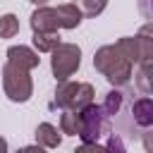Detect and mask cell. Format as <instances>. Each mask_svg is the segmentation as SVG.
<instances>
[{
	"label": "cell",
	"instance_id": "6da1fadb",
	"mask_svg": "<svg viewBox=\"0 0 153 153\" xmlns=\"http://www.w3.org/2000/svg\"><path fill=\"white\" fill-rule=\"evenodd\" d=\"M93 67L108 79L110 86H124V84H129V79L134 74V65L122 55V50L115 43L100 45L93 53Z\"/></svg>",
	"mask_w": 153,
	"mask_h": 153
},
{
	"label": "cell",
	"instance_id": "7a4b0ae2",
	"mask_svg": "<svg viewBox=\"0 0 153 153\" xmlns=\"http://www.w3.org/2000/svg\"><path fill=\"white\" fill-rule=\"evenodd\" d=\"M93 96L96 88L88 81H60L55 88V103L62 110H72V112H81L84 108L93 105Z\"/></svg>",
	"mask_w": 153,
	"mask_h": 153
},
{
	"label": "cell",
	"instance_id": "3957f363",
	"mask_svg": "<svg viewBox=\"0 0 153 153\" xmlns=\"http://www.w3.org/2000/svg\"><path fill=\"white\" fill-rule=\"evenodd\" d=\"M2 91L12 103H26L33 96V81L29 69H22L12 62H5L2 67Z\"/></svg>",
	"mask_w": 153,
	"mask_h": 153
},
{
	"label": "cell",
	"instance_id": "277c9868",
	"mask_svg": "<svg viewBox=\"0 0 153 153\" xmlns=\"http://www.w3.org/2000/svg\"><path fill=\"white\" fill-rule=\"evenodd\" d=\"M81 65V48L76 43H60L50 53V72L57 81H69V76Z\"/></svg>",
	"mask_w": 153,
	"mask_h": 153
},
{
	"label": "cell",
	"instance_id": "5b68a950",
	"mask_svg": "<svg viewBox=\"0 0 153 153\" xmlns=\"http://www.w3.org/2000/svg\"><path fill=\"white\" fill-rule=\"evenodd\" d=\"M108 131V115L100 105H88L79 112V139L84 143H98V139Z\"/></svg>",
	"mask_w": 153,
	"mask_h": 153
},
{
	"label": "cell",
	"instance_id": "8992f818",
	"mask_svg": "<svg viewBox=\"0 0 153 153\" xmlns=\"http://www.w3.org/2000/svg\"><path fill=\"white\" fill-rule=\"evenodd\" d=\"M120 50H122V55L134 65H143V62H148V60H153V38H148V36H143V33H136V36H122V38H117V43H115Z\"/></svg>",
	"mask_w": 153,
	"mask_h": 153
},
{
	"label": "cell",
	"instance_id": "52a82bcc",
	"mask_svg": "<svg viewBox=\"0 0 153 153\" xmlns=\"http://www.w3.org/2000/svg\"><path fill=\"white\" fill-rule=\"evenodd\" d=\"M31 29L33 33L38 31H57L60 29V17H57V10L55 7H36L33 14H31Z\"/></svg>",
	"mask_w": 153,
	"mask_h": 153
},
{
	"label": "cell",
	"instance_id": "ba28073f",
	"mask_svg": "<svg viewBox=\"0 0 153 153\" xmlns=\"http://www.w3.org/2000/svg\"><path fill=\"white\" fill-rule=\"evenodd\" d=\"M7 62L22 67V69H36L41 65V57L36 50H31L29 45H10L7 48Z\"/></svg>",
	"mask_w": 153,
	"mask_h": 153
},
{
	"label": "cell",
	"instance_id": "9c48e42d",
	"mask_svg": "<svg viewBox=\"0 0 153 153\" xmlns=\"http://www.w3.org/2000/svg\"><path fill=\"white\" fill-rule=\"evenodd\" d=\"M131 120H134V124H139L143 129H151L153 127V98L141 96L139 100H134V105H131Z\"/></svg>",
	"mask_w": 153,
	"mask_h": 153
},
{
	"label": "cell",
	"instance_id": "30bf717a",
	"mask_svg": "<svg viewBox=\"0 0 153 153\" xmlns=\"http://www.w3.org/2000/svg\"><path fill=\"white\" fill-rule=\"evenodd\" d=\"M36 143L43 146V148H57L62 143V134L57 131V127H53L50 122H41L36 127Z\"/></svg>",
	"mask_w": 153,
	"mask_h": 153
},
{
	"label": "cell",
	"instance_id": "8fae6325",
	"mask_svg": "<svg viewBox=\"0 0 153 153\" xmlns=\"http://www.w3.org/2000/svg\"><path fill=\"white\" fill-rule=\"evenodd\" d=\"M55 10H57V17H60V29H76L84 19L76 2H65V5H57Z\"/></svg>",
	"mask_w": 153,
	"mask_h": 153
},
{
	"label": "cell",
	"instance_id": "7c38bea8",
	"mask_svg": "<svg viewBox=\"0 0 153 153\" xmlns=\"http://www.w3.org/2000/svg\"><path fill=\"white\" fill-rule=\"evenodd\" d=\"M60 43L62 41H60L57 31H38V33H33V48L38 53H53Z\"/></svg>",
	"mask_w": 153,
	"mask_h": 153
},
{
	"label": "cell",
	"instance_id": "4fadbf2b",
	"mask_svg": "<svg viewBox=\"0 0 153 153\" xmlns=\"http://www.w3.org/2000/svg\"><path fill=\"white\" fill-rule=\"evenodd\" d=\"M134 76H136V88L146 96H153V60L139 65V72Z\"/></svg>",
	"mask_w": 153,
	"mask_h": 153
},
{
	"label": "cell",
	"instance_id": "5bb4252c",
	"mask_svg": "<svg viewBox=\"0 0 153 153\" xmlns=\"http://www.w3.org/2000/svg\"><path fill=\"white\" fill-rule=\"evenodd\" d=\"M19 33V17L7 12L0 17V38H14Z\"/></svg>",
	"mask_w": 153,
	"mask_h": 153
},
{
	"label": "cell",
	"instance_id": "9a60e30c",
	"mask_svg": "<svg viewBox=\"0 0 153 153\" xmlns=\"http://www.w3.org/2000/svg\"><path fill=\"white\" fill-rule=\"evenodd\" d=\"M76 7L81 10L84 17L96 19V17L103 14V10L108 7V0H76Z\"/></svg>",
	"mask_w": 153,
	"mask_h": 153
},
{
	"label": "cell",
	"instance_id": "2e32d148",
	"mask_svg": "<svg viewBox=\"0 0 153 153\" xmlns=\"http://www.w3.org/2000/svg\"><path fill=\"white\" fill-rule=\"evenodd\" d=\"M60 131L62 134H69V136H76L79 134V112L65 110L62 117H60Z\"/></svg>",
	"mask_w": 153,
	"mask_h": 153
},
{
	"label": "cell",
	"instance_id": "e0dca14e",
	"mask_svg": "<svg viewBox=\"0 0 153 153\" xmlns=\"http://www.w3.org/2000/svg\"><path fill=\"white\" fill-rule=\"evenodd\" d=\"M100 108H103V112H105L108 117L115 115V112L122 108V93H120V91H110V93L105 96V103H103Z\"/></svg>",
	"mask_w": 153,
	"mask_h": 153
},
{
	"label": "cell",
	"instance_id": "ac0fdd59",
	"mask_svg": "<svg viewBox=\"0 0 153 153\" xmlns=\"http://www.w3.org/2000/svg\"><path fill=\"white\" fill-rule=\"evenodd\" d=\"M105 153H127L124 141H122L117 134H112V136L108 139V143H105Z\"/></svg>",
	"mask_w": 153,
	"mask_h": 153
},
{
	"label": "cell",
	"instance_id": "d6986e66",
	"mask_svg": "<svg viewBox=\"0 0 153 153\" xmlns=\"http://www.w3.org/2000/svg\"><path fill=\"white\" fill-rule=\"evenodd\" d=\"M74 153H105V146H98V143H81L79 148H74Z\"/></svg>",
	"mask_w": 153,
	"mask_h": 153
},
{
	"label": "cell",
	"instance_id": "ffe728a7",
	"mask_svg": "<svg viewBox=\"0 0 153 153\" xmlns=\"http://www.w3.org/2000/svg\"><path fill=\"white\" fill-rule=\"evenodd\" d=\"M141 143L146 153H153V129H146V134L141 136Z\"/></svg>",
	"mask_w": 153,
	"mask_h": 153
},
{
	"label": "cell",
	"instance_id": "44dd1931",
	"mask_svg": "<svg viewBox=\"0 0 153 153\" xmlns=\"http://www.w3.org/2000/svg\"><path fill=\"white\" fill-rule=\"evenodd\" d=\"M139 7H141V12L153 22V0H139Z\"/></svg>",
	"mask_w": 153,
	"mask_h": 153
},
{
	"label": "cell",
	"instance_id": "7402d4cb",
	"mask_svg": "<svg viewBox=\"0 0 153 153\" xmlns=\"http://www.w3.org/2000/svg\"><path fill=\"white\" fill-rule=\"evenodd\" d=\"M17 153H48L43 146H38V143H33V146H24V148H19Z\"/></svg>",
	"mask_w": 153,
	"mask_h": 153
},
{
	"label": "cell",
	"instance_id": "603a6c76",
	"mask_svg": "<svg viewBox=\"0 0 153 153\" xmlns=\"http://www.w3.org/2000/svg\"><path fill=\"white\" fill-rule=\"evenodd\" d=\"M139 33H143V36H148V38H153V22H146L141 29H139Z\"/></svg>",
	"mask_w": 153,
	"mask_h": 153
},
{
	"label": "cell",
	"instance_id": "cb8c5ba5",
	"mask_svg": "<svg viewBox=\"0 0 153 153\" xmlns=\"http://www.w3.org/2000/svg\"><path fill=\"white\" fill-rule=\"evenodd\" d=\"M0 153H7V141H5V136H0Z\"/></svg>",
	"mask_w": 153,
	"mask_h": 153
},
{
	"label": "cell",
	"instance_id": "d4e9b609",
	"mask_svg": "<svg viewBox=\"0 0 153 153\" xmlns=\"http://www.w3.org/2000/svg\"><path fill=\"white\" fill-rule=\"evenodd\" d=\"M29 2H33L36 7H45V5H48V0H29Z\"/></svg>",
	"mask_w": 153,
	"mask_h": 153
}]
</instances>
